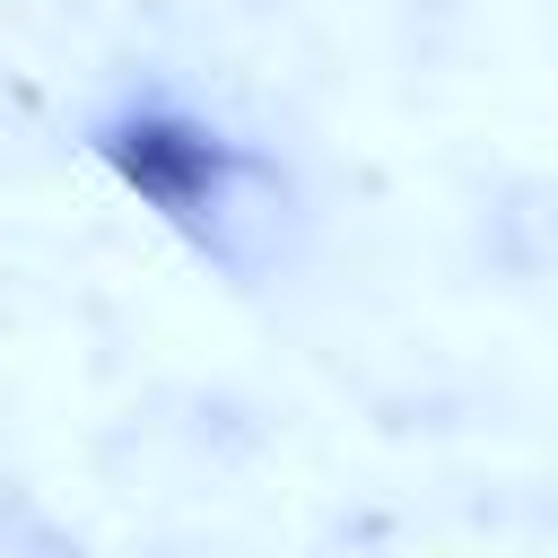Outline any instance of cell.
I'll list each match as a JSON object with an SVG mask.
<instances>
[{
  "label": "cell",
  "mask_w": 558,
  "mask_h": 558,
  "mask_svg": "<svg viewBox=\"0 0 558 558\" xmlns=\"http://www.w3.org/2000/svg\"><path fill=\"white\" fill-rule=\"evenodd\" d=\"M87 140H96V157H105L166 227H183V235H201V244H227V218H235V201H244V183H253V157H244L218 122H201V113H183V105H166V96H131V105H113Z\"/></svg>",
  "instance_id": "6da1fadb"
}]
</instances>
